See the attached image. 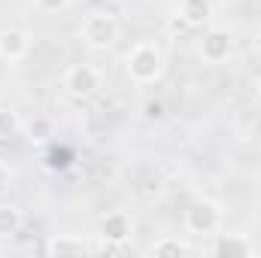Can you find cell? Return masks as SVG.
<instances>
[{
	"mask_svg": "<svg viewBox=\"0 0 261 258\" xmlns=\"http://www.w3.org/2000/svg\"><path fill=\"white\" fill-rule=\"evenodd\" d=\"M258 61H261V46H258Z\"/></svg>",
	"mask_w": 261,
	"mask_h": 258,
	"instance_id": "18",
	"label": "cell"
},
{
	"mask_svg": "<svg viewBox=\"0 0 261 258\" xmlns=\"http://www.w3.org/2000/svg\"><path fill=\"white\" fill-rule=\"evenodd\" d=\"M46 252L49 255H85L88 246L79 237H73V234H58V237H52L46 243Z\"/></svg>",
	"mask_w": 261,
	"mask_h": 258,
	"instance_id": "9",
	"label": "cell"
},
{
	"mask_svg": "<svg viewBox=\"0 0 261 258\" xmlns=\"http://www.w3.org/2000/svg\"><path fill=\"white\" fill-rule=\"evenodd\" d=\"M216 255H237V258H246L252 255V243L243 240L240 234H228V237H219L216 246H213Z\"/></svg>",
	"mask_w": 261,
	"mask_h": 258,
	"instance_id": "10",
	"label": "cell"
},
{
	"mask_svg": "<svg viewBox=\"0 0 261 258\" xmlns=\"http://www.w3.org/2000/svg\"><path fill=\"white\" fill-rule=\"evenodd\" d=\"M149 252H152V255H173V258H179V255H189L192 249H189V243H182L179 237H161V240H155V243L149 246Z\"/></svg>",
	"mask_w": 261,
	"mask_h": 258,
	"instance_id": "12",
	"label": "cell"
},
{
	"mask_svg": "<svg viewBox=\"0 0 261 258\" xmlns=\"http://www.w3.org/2000/svg\"><path fill=\"white\" fill-rule=\"evenodd\" d=\"M9 183H12V170L6 167V161H0V194L9 189Z\"/></svg>",
	"mask_w": 261,
	"mask_h": 258,
	"instance_id": "17",
	"label": "cell"
},
{
	"mask_svg": "<svg viewBox=\"0 0 261 258\" xmlns=\"http://www.w3.org/2000/svg\"><path fill=\"white\" fill-rule=\"evenodd\" d=\"M182 225H186L189 234H216L219 225H222V213H219V207L210 203V200H195V203L186 207Z\"/></svg>",
	"mask_w": 261,
	"mask_h": 258,
	"instance_id": "3",
	"label": "cell"
},
{
	"mask_svg": "<svg viewBox=\"0 0 261 258\" xmlns=\"http://www.w3.org/2000/svg\"><path fill=\"white\" fill-rule=\"evenodd\" d=\"M24 225V216L12 203H0V237H15Z\"/></svg>",
	"mask_w": 261,
	"mask_h": 258,
	"instance_id": "11",
	"label": "cell"
},
{
	"mask_svg": "<svg viewBox=\"0 0 261 258\" xmlns=\"http://www.w3.org/2000/svg\"><path fill=\"white\" fill-rule=\"evenodd\" d=\"M197 52H200V58H203L206 64H222V61H228L231 52H234V37H231L228 31L213 28V31H206L203 40L197 43Z\"/></svg>",
	"mask_w": 261,
	"mask_h": 258,
	"instance_id": "5",
	"label": "cell"
},
{
	"mask_svg": "<svg viewBox=\"0 0 261 258\" xmlns=\"http://www.w3.org/2000/svg\"><path fill=\"white\" fill-rule=\"evenodd\" d=\"M146 116L149 119H164V104L161 100H149L146 104Z\"/></svg>",
	"mask_w": 261,
	"mask_h": 258,
	"instance_id": "16",
	"label": "cell"
},
{
	"mask_svg": "<svg viewBox=\"0 0 261 258\" xmlns=\"http://www.w3.org/2000/svg\"><path fill=\"white\" fill-rule=\"evenodd\" d=\"M40 12H64L73 0H34Z\"/></svg>",
	"mask_w": 261,
	"mask_h": 258,
	"instance_id": "14",
	"label": "cell"
},
{
	"mask_svg": "<svg viewBox=\"0 0 261 258\" xmlns=\"http://www.w3.org/2000/svg\"><path fill=\"white\" fill-rule=\"evenodd\" d=\"M100 237L103 240H116V243H128L130 237V216L125 210H113L100 219Z\"/></svg>",
	"mask_w": 261,
	"mask_h": 258,
	"instance_id": "7",
	"label": "cell"
},
{
	"mask_svg": "<svg viewBox=\"0 0 261 258\" xmlns=\"http://www.w3.org/2000/svg\"><path fill=\"white\" fill-rule=\"evenodd\" d=\"M79 37L88 49H110L119 40V24L110 12H91V15L82 18Z\"/></svg>",
	"mask_w": 261,
	"mask_h": 258,
	"instance_id": "2",
	"label": "cell"
},
{
	"mask_svg": "<svg viewBox=\"0 0 261 258\" xmlns=\"http://www.w3.org/2000/svg\"><path fill=\"white\" fill-rule=\"evenodd\" d=\"M61 85L67 88V94H73V97H91L103 85V76H100V70L94 64H73L64 73Z\"/></svg>",
	"mask_w": 261,
	"mask_h": 258,
	"instance_id": "4",
	"label": "cell"
},
{
	"mask_svg": "<svg viewBox=\"0 0 261 258\" xmlns=\"http://www.w3.org/2000/svg\"><path fill=\"white\" fill-rule=\"evenodd\" d=\"M18 131H21L18 113H12V110H0V137H3V140H12Z\"/></svg>",
	"mask_w": 261,
	"mask_h": 258,
	"instance_id": "13",
	"label": "cell"
},
{
	"mask_svg": "<svg viewBox=\"0 0 261 258\" xmlns=\"http://www.w3.org/2000/svg\"><path fill=\"white\" fill-rule=\"evenodd\" d=\"M125 67L137 85H152L164 73V52L155 43H137L125 58Z\"/></svg>",
	"mask_w": 261,
	"mask_h": 258,
	"instance_id": "1",
	"label": "cell"
},
{
	"mask_svg": "<svg viewBox=\"0 0 261 258\" xmlns=\"http://www.w3.org/2000/svg\"><path fill=\"white\" fill-rule=\"evenodd\" d=\"M258 97H261V82H258Z\"/></svg>",
	"mask_w": 261,
	"mask_h": 258,
	"instance_id": "19",
	"label": "cell"
},
{
	"mask_svg": "<svg viewBox=\"0 0 261 258\" xmlns=\"http://www.w3.org/2000/svg\"><path fill=\"white\" fill-rule=\"evenodd\" d=\"M176 15L186 18L192 28H200V24L210 21V15H213V3H210V0H179V12H176Z\"/></svg>",
	"mask_w": 261,
	"mask_h": 258,
	"instance_id": "8",
	"label": "cell"
},
{
	"mask_svg": "<svg viewBox=\"0 0 261 258\" xmlns=\"http://www.w3.org/2000/svg\"><path fill=\"white\" fill-rule=\"evenodd\" d=\"M31 140H37V143H40V140H46V137H49V122H46V119H40V122H31Z\"/></svg>",
	"mask_w": 261,
	"mask_h": 258,
	"instance_id": "15",
	"label": "cell"
},
{
	"mask_svg": "<svg viewBox=\"0 0 261 258\" xmlns=\"http://www.w3.org/2000/svg\"><path fill=\"white\" fill-rule=\"evenodd\" d=\"M28 52H31L28 31H21V28H3L0 31V61L15 64V61L28 58Z\"/></svg>",
	"mask_w": 261,
	"mask_h": 258,
	"instance_id": "6",
	"label": "cell"
}]
</instances>
